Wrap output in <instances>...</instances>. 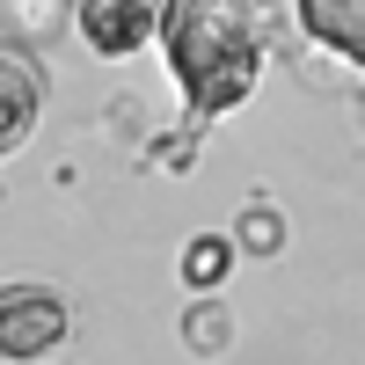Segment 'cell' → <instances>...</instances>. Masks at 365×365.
<instances>
[{"label": "cell", "instance_id": "2", "mask_svg": "<svg viewBox=\"0 0 365 365\" xmlns=\"http://www.w3.org/2000/svg\"><path fill=\"white\" fill-rule=\"evenodd\" d=\"M73 336V299L44 278L0 285V365H51Z\"/></svg>", "mask_w": 365, "mask_h": 365}, {"label": "cell", "instance_id": "1", "mask_svg": "<svg viewBox=\"0 0 365 365\" xmlns=\"http://www.w3.org/2000/svg\"><path fill=\"white\" fill-rule=\"evenodd\" d=\"M161 66L175 81L182 132L220 125L227 110L256 96V81L270 66V37L256 8L234 0H168L161 8Z\"/></svg>", "mask_w": 365, "mask_h": 365}, {"label": "cell", "instance_id": "10", "mask_svg": "<svg viewBox=\"0 0 365 365\" xmlns=\"http://www.w3.org/2000/svg\"><path fill=\"white\" fill-rule=\"evenodd\" d=\"M358 117H365V103H358Z\"/></svg>", "mask_w": 365, "mask_h": 365}, {"label": "cell", "instance_id": "5", "mask_svg": "<svg viewBox=\"0 0 365 365\" xmlns=\"http://www.w3.org/2000/svg\"><path fill=\"white\" fill-rule=\"evenodd\" d=\"M292 22H299L307 44H322L329 58H344L351 73H365V0H299Z\"/></svg>", "mask_w": 365, "mask_h": 365}, {"label": "cell", "instance_id": "7", "mask_svg": "<svg viewBox=\"0 0 365 365\" xmlns=\"http://www.w3.org/2000/svg\"><path fill=\"white\" fill-rule=\"evenodd\" d=\"M227 241H234V256H278L285 249V212L270 205V197H249V205L234 212Z\"/></svg>", "mask_w": 365, "mask_h": 365}, {"label": "cell", "instance_id": "6", "mask_svg": "<svg viewBox=\"0 0 365 365\" xmlns=\"http://www.w3.org/2000/svg\"><path fill=\"white\" fill-rule=\"evenodd\" d=\"M234 241L227 234H190V249L175 256V278H182V292L190 299H220V285L234 278Z\"/></svg>", "mask_w": 365, "mask_h": 365}, {"label": "cell", "instance_id": "3", "mask_svg": "<svg viewBox=\"0 0 365 365\" xmlns=\"http://www.w3.org/2000/svg\"><path fill=\"white\" fill-rule=\"evenodd\" d=\"M73 37L96 58H139L146 44H161V8L154 0H81Z\"/></svg>", "mask_w": 365, "mask_h": 365}, {"label": "cell", "instance_id": "9", "mask_svg": "<svg viewBox=\"0 0 365 365\" xmlns=\"http://www.w3.org/2000/svg\"><path fill=\"white\" fill-rule=\"evenodd\" d=\"M146 161H154V168H190V161H197V132H168V139H154V146H146Z\"/></svg>", "mask_w": 365, "mask_h": 365}, {"label": "cell", "instance_id": "4", "mask_svg": "<svg viewBox=\"0 0 365 365\" xmlns=\"http://www.w3.org/2000/svg\"><path fill=\"white\" fill-rule=\"evenodd\" d=\"M44 125V66L29 44H0V161H15Z\"/></svg>", "mask_w": 365, "mask_h": 365}, {"label": "cell", "instance_id": "8", "mask_svg": "<svg viewBox=\"0 0 365 365\" xmlns=\"http://www.w3.org/2000/svg\"><path fill=\"white\" fill-rule=\"evenodd\" d=\"M175 329H182V344H190L197 358H227L234 351V307L227 299H190Z\"/></svg>", "mask_w": 365, "mask_h": 365}]
</instances>
